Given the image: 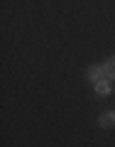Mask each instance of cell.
Instances as JSON below:
<instances>
[{"instance_id": "6da1fadb", "label": "cell", "mask_w": 115, "mask_h": 147, "mask_svg": "<svg viewBox=\"0 0 115 147\" xmlns=\"http://www.w3.org/2000/svg\"><path fill=\"white\" fill-rule=\"evenodd\" d=\"M86 79L91 81V84H98V81L105 79V71H103V64H93V66L86 69Z\"/></svg>"}, {"instance_id": "7a4b0ae2", "label": "cell", "mask_w": 115, "mask_h": 147, "mask_svg": "<svg viewBox=\"0 0 115 147\" xmlns=\"http://www.w3.org/2000/svg\"><path fill=\"white\" fill-rule=\"evenodd\" d=\"M98 125L103 127V130H110V127H115V110H105V113H100Z\"/></svg>"}, {"instance_id": "3957f363", "label": "cell", "mask_w": 115, "mask_h": 147, "mask_svg": "<svg viewBox=\"0 0 115 147\" xmlns=\"http://www.w3.org/2000/svg\"><path fill=\"white\" fill-rule=\"evenodd\" d=\"M103 71H105V79L115 81V57H108L103 61Z\"/></svg>"}, {"instance_id": "277c9868", "label": "cell", "mask_w": 115, "mask_h": 147, "mask_svg": "<svg viewBox=\"0 0 115 147\" xmlns=\"http://www.w3.org/2000/svg\"><path fill=\"white\" fill-rule=\"evenodd\" d=\"M93 86H95V93L103 96V98L110 93V79H103V81H98V84H93Z\"/></svg>"}]
</instances>
